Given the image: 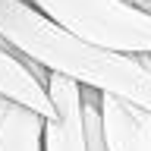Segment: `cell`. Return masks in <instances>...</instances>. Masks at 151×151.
<instances>
[{
	"instance_id": "5",
	"label": "cell",
	"mask_w": 151,
	"mask_h": 151,
	"mask_svg": "<svg viewBox=\"0 0 151 151\" xmlns=\"http://www.w3.org/2000/svg\"><path fill=\"white\" fill-rule=\"evenodd\" d=\"M98 107H101V132L107 151H151V126L145 110L113 94H101Z\"/></svg>"
},
{
	"instance_id": "2",
	"label": "cell",
	"mask_w": 151,
	"mask_h": 151,
	"mask_svg": "<svg viewBox=\"0 0 151 151\" xmlns=\"http://www.w3.org/2000/svg\"><path fill=\"white\" fill-rule=\"evenodd\" d=\"M57 25L113 54H151V9L135 0H25Z\"/></svg>"
},
{
	"instance_id": "1",
	"label": "cell",
	"mask_w": 151,
	"mask_h": 151,
	"mask_svg": "<svg viewBox=\"0 0 151 151\" xmlns=\"http://www.w3.org/2000/svg\"><path fill=\"white\" fill-rule=\"evenodd\" d=\"M0 41L44 73L73 79L82 88L113 94L151 113V69L129 54L94 47L25 0H0Z\"/></svg>"
},
{
	"instance_id": "3",
	"label": "cell",
	"mask_w": 151,
	"mask_h": 151,
	"mask_svg": "<svg viewBox=\"0 0 151 151\" xmlns=\"http://www.w3.org/2000/svg\"><path fill=\"white\" fill-rule=\"evenodd\" d=\"M47 98L54 104V120H44V151H85L82 145V98L79 85L66 76L47 73Z\"/></svg>"
},
{
	"instance_id": "4",
	"label": "cell",
	"mask_w": 151,
	"mask_h": 151,
	"mask_svg": "<svg viewBox=\"0 0 151 151\" xmlns=\"http://www.w3.org/2000/svg\"><path fill=\"white\" fill-rule=\"evenodd\" d=\"M44 79H47V73L41 66L28 63L25 57H19L13 47H6L0 41V98L22 104L44 120H54L57 113H54L50 98H47Z\"/></svg>"
},
{
	"instance_id": "6",
	"label": "cell",
	"mask_w": 151,
	"mask_h": 151,
	"mask_svg": "<svg viewBox=\"0 0 151 151\" xmlns=\"http://www.w3.org/2000/svg\"><path fill=\"white\" fill-rule=\"evenodd\" d=\"M0 151H44V116L0 98Z\"/></svg>"
},
{
	"instance_id": "7",
	"label": "cell",
	"mask_w": 151,
	"mask_h": 151,
	"mask_svg": "<svg viewBox=\"0 0 151 151\" xmlns=\"http://www.w3.org/2000/svg\"><path fill=\"white\" fill-rule=\"evenodd\" d=\"M139 6H145V9H151V0H135Z\"/></svg>"
},
{
	"instance_id": "8",
	"label": "cell",
	"mask_w": 151,
	"mask_h": 151,
	"mask_svg": "<svg viewBox=\"0 0 151 151\" xmlns=\"http://www.w3.org/2000/svg\"><path fill=\"white\" fill-rule=\"evenodd\" d=\"M148 126H151V113H148Z\"/></svg>"
}]
</instances>
